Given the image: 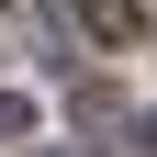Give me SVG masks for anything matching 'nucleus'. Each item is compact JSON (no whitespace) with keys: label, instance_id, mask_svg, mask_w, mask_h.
<instances>
[{"label":"nucleus","instance_id":"1","mask_svg":"<svg viewBox=\"0 0 157 157\" xmlns=\"http://www.w3.org/2000/svg\"><path fill=\"white\" fill-rule=\"evenodd\" d=\"M78 23L101 45H146V0H78Z\"/></svg>","mask_w":157,"mask_h":157},{"label":"nucleus","instance_id":"2","mask_svg":"<svg viewBox=\"0 0 157 157\" xmlns=\"http://www.w3.org/2000/svg\"><path fill=\"white\" fill-rule=\"evenodd\" d=\"M11 135H34V112L11 101V90H0V146H11Z\"/></svg>","mask_w":157,"mask_h":157},{"label":"nucleus","instance_id":"3","mask_svg":"<svg viewBox=\"0 0 157 157\" xmlns=\"http://www.w3.org/2000/svg\"><path fill=\"white\" fill-rule=\"evenodd\" d=\"M146 146H157V112H146Z\"/></svg>","mask_w":157,"mask_h":157}]
</instances>
